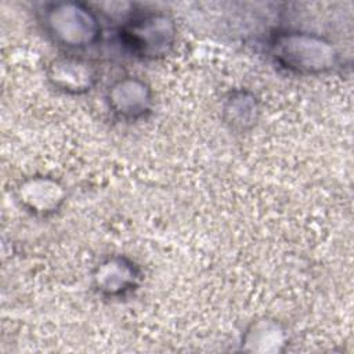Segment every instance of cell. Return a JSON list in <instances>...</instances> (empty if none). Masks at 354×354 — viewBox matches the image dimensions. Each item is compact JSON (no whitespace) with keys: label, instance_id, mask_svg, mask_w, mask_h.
Masks as SVG:
<instances>
[{"label":"cell","instance_id":"cell-1","mask_svg":"<svg viewBox=\"0 0 354 354\" xmlns=\"http://www.w3.org/2000/svg\"><path fill=\"white\" fill-rule=\"evenodd\" d=\"M270 53L279 66L300 75L325 73L339 64V54L328 39L303 30L275 32Z\"/></svg>","mask_w":354,"mask_h":354},{"label":"cell","instance_id":"cell-2","mask_svg":"<svg viewBox=\"0 0 354 354\" xmlns=\"http://www.w3.org/2000/svg\"><path fill=\"white\" fill-rule=\"evenodd\" d=\"M40 22L51 40L66 48H86L101 36L97 12L86 3L54 1L43 7Z\"/></svg>","mask_w":354,"mask_h":354},{"label":"cell","instance_id":"cell-3","mask_svg":"<svg viewBox=\"0 0 354 354\" xmlns=\"http://www.w3.org/2000/svg\"><path fill=\"white\" fill-rule=\"evenodd\" d=\"M119 36L131 54L156 59L167 55L174 47L177 28L167 14L145 11L130 15L120 26Z\"/></svg>","mask_w":354,"mask_h":354},{"label":"cell","instance_id":"cell-4","mask_svg":"<svg viewBox=\"0 0 354 354\" xmlns=\"http://www.w3.org/2000/svg\"><path fill=\"white\" fill-rule=\"evenodd\" d=\"M106 100L115 115L123 119H137L151 109L152 91L144 80L127 76L109 86Z\"/></svg>","mask_w":354,"mask_h":354},{"label":"cell","instance_id":"cell-5","mask_svg":"<svg viewBox=\"0 0 354 354\" xmlns=\"http://www.w3.org/2000/svg\"><path fill=\"white\" fill-rule=\"evenodd\" d=\"M47 76L55 88L71 94L90 91L97 82L94 66L88 61L75 57H61L51 61Z\"/></svg>","mask_w":354,"mask_h":354},{"label":"cell","instance_id":"cell-6","mask_svg":"<svg viewBox=\"0 0 354 354\" xmlns=\"http://www.w3.org/2000/svg\"><path fill=\"white\" fill-rule=\"evenodd\" d=\"M93 279L97 290L102 295L120 296L137 286L140 270L123 256H111L95 267Z\"/></svg>","mask_w":354,"mask_h":354},{"label":"cell","instance_id":"cell-7","mask_svg":"<svg viewBox=\"0 0 354 354\" xmlns=\"http://www.w3.org/2000/svg\"><path fill=\"white\" fill-rule=\"evenodd\" d=\"M18 199L24 207L35 214H51L65 201L64 187L54 178L33 176L18 187Z\"/></svg>","mask_w":354,"mask_h":354},{"label":"cell","instance_id":"cell-8","mask_svg":"<svg viewBox=\"0 0 354 354\" xmlns=\"http://www.w3.org/2000/svg\"><path fill=\"white\" fill-rule=\"evenodd\" d=\"M259 115V105L253 94L239 90L231 93L224 105L225 120L234 127L245 130L252 127Z\"/></svg>","mask_w":354,"mask_h":354}]
</instances>
